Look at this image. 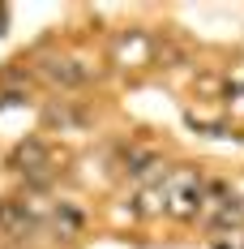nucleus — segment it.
Instances as JSON below:
<instances>
[{
    "label": "nucleus",
    "instance_id": "obj_1",
    "mask_svg": "<svg viewBox=\"0 0 244 249\" xmlns=\"http://www.w3.org/2000/svg\"><path fill=\"white\" fill-rule=\"evenodd\" d=\"M201 198H206V180L193 168H171V172H163V211L167 215L197 219L201 215Z\"/></svg>",
    "mask_w": 244,
    "mask_h": 249
},
{
    "label": "nucleus",
    "instance_id": "obj_2",
    "mask_svg": "<svg viewBox=\"0 0 244 249\" xmlns=\"http://www.w3.org/2000/svg\"><path fill=\"white\" fill-rule=\"evenodd\" d=\"M43 228V211L34 206V202H4L0 206V232H9V236H30V232H39Z\"/></svg>",
    "mask_w": 244,
    "mask_h": 249
},
{
    "label": "nucleus",
    "instance_id": "obj_3",
    "mask_svg": "<svg viewBox=\"0 0 244 249\" xmlns=\"http://www.w3.org/2000/svg\"><path fill=\"white\" fill-rule=\"evenodd\" d=\"M43 73H48L51 86H60V90H81L86 82H90V65H81L77 56H56L43 65Z\"/></svg>",
    "mask_w": 244,
    "mask_h": 249
},
{
    "label": "nucleus",
    "instance_id": "obj_4",
    "mask_svg": "<svg viewBox=\"0 0 244 249\" xmlns=\"http://www.w3.org/2000/svg\"><path fill=\"white\" fill-rule=\"evenodd\" d=\"M48 228H51V236H60V241H77V236L86 232V211H81L77 202L60 198L51 206V215H48Z\"/></svg>",
    "mask_w": 244,
    "mask_h": 249
},
{
    "label": "nucleus",
    "instance_id": "obj_5",
    "mask_svg": "<svg viewBox=\"0 0 244 249\" xmlns=\"http://www.w3.org/2000/svg\"><path fill=\"white\" fill-rule=\"evenodd\" d=\"M120 172L129 180H137V185H146L154 176H163V163H159V155L146 146H124L120 150Z\"/></svg>",
    "mask_w": 244,
    "mask_h": 249
}]
</instances>
